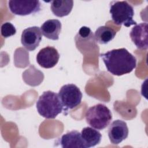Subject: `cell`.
Returning a JSON list of instances; mask_svg holds the SVG:
<instances>
[{
    "label": "cell",
    "mask_w": 148,
    "mask_h": 148,
    "mask_svg": "<svg viewBox=\"0 0 148 148\" xmlns=\"http://www.w3.org/2000/svg\"><path fill=\"white\" fill-rule=\"evenodd\" d=\"M100 57L107 71L113 75L121 76L131 73L136 66V59L126 49H113L102 53Z\"/></svg>",
    "instance_id": "6da1fadb"
},
{
    "label": "cell",
    "mask_w": 148,
    "mask_h": 148,
    "mask_svg": "<svg viewBox=\"0 0 148 148\" xmlns=\"http://www.w3.org/2000/svg\"><path fill=\"white\" fill-rule=\"evenodd\" d=\"M38 113L46 119H54L64 109L58 94L46 91L39 97L36 103Z\"/></svg>",
    "instance_id": "7a4b0ae2"
},
{
    "label": "cell",
    "mask_w": 148,
    "mask_h": 148,
    "mask_svg": "<svg viewBox=\"0 0 148 148\" xmlns=\"http://www.w3.org/2000/svg\"><path fill=\"white\" fill-rule=\"evenodd\" d=\"M85 117L86 122L91 127L102 130L109 125L112 115L111 111L106 105L98 103L87 109Z\"/></svg>",
    "instance_id": "3957f363"
},
{
    "label": "cell",
    "mask_w": 148,
    "mask_h": 148,
    "mask_svg": "<svg viewBox=\"0 0 148 148\" xmlns=\"http://www.w3.org/2000/svg\"><path fill=\"white\" fill-rule=\"evenodd\" d=\"M109 12L113 21L118 25H123L129 27L136 25V22L133 20V7L127 1H112L110 3Z\"/></svg>",
    "instance_id": "277c9868"
},
{
    "label": "cell",
    "mask_w": 148,
    "mask_h": 148,
    "mask_svg": "<svg viewBox=\"0 0 148 148\" xmlns=\"http://www.w3.org/2000/svg\"><path fill=\"white\" fill-rule=\"evenodd\" d=\"M58 94L64 110L76 108L80 104L82 99V93L80 90L74 84L62 86Z\"/></svg>",
    "instance_id": "5b68a950"
},
{
    "label": "cell",
    "mask_w": 148,
    "mask_h": 148,
    "mask_svg": "<svg viewBox=\"0 0 148 148\" xmlns=\"http://www.w3.org/2000/svg\"><path fill=\"white\" fill-rule=\"evenodd\" d=\"M10 12L18 16H27L39 12L41 4L39 1H13L8 2Z\"/></svg>",
    "instance_id": "8992f818"
},
{
    "label": "cell",
    "mask_w": 148,
    "mask_h": 148,
    "mask_svg": "<svg viewBox=\"0 0 148 148\" xmlns=\"http://www.w3.org/2000/svg\"><path fill=\"white\" fill-rule=\"evenodd\" d=\"M42 34L39 27L36 26L28 27L25 29L21 34V44L28 51H34L42 40Z\"/></svg>",
    "instance_id": "52a82bcc"
},
{
    "label": "cell",
    "mask_w": 148,
    "mask_h": 148,
    "mask_svg": "<svg viewBox=\"0 0 148 148\" xmlns=\"http://www.w3.org/2000/svg\"><path fill=\"white\" fill-rule=\"evenodd\" d=\"M36 58L40 66L49 69L54 67L58 63L60 54L55 47L48 46L39 50Z\"/></svg>",
    "instance_id": "ba28073f"
},
{
    "label": "cell",
    "mask_w": 148,
    "mask_h": 148,
    "mask_svg": "<svg viewBox=\"0 0 148 148\" xmlns=\"http://www.w3.org/2000/svg\"><path fill=\"white\" fill-rule=\"evenodd\" d=\"M128 136L127 123L121 120L113 121L108 128V136L113 145H119Z\"/></svg>",
    "instance_id": "9c48e42d"
},
{
    "label": "cell",
    "mask_w": 148,
    "mask_h": 148,
    "mask_svg": "<svg viewBox=\"0 0 148 148\" xmlns=\"http://www.w3.org/2000/svg\"><path fill=\"white\" fill-rule=\"evenodd\" d=\"M130 36L136 47L140 50L148 48L147 23H141L135 25L131 30Z\"/></svg>",
    "instance_id": "30bf717a"
},
{
    "label": "cell",
    "mask_w": 148,
    "mask_h": 148,
    "mask_svg": "<svg viewBox=\"0 0 148 148\" xmlns=\"http://www.w3.org/2000/svg\"><path fill=\"white\" fill-rule=\"evenodd\" d=\"M63 148H85L81 133L73 130L64 134L58 140Z\"/></svg>",
    "instance_id": "8fae6325"
},
{
    "label": "cell",
    "mask_w": 148,
    "mask_h": 148,
    "mask_svg": "<svg viewBox=\"0 0 148 148\" xmlns=\"http://www.w3.org/2000/svg\"><path fill=\"white\" fill-rule=\"evenodd\" d=\"M62 25L57 19H50L46 21L40 27L42 34L46 38L56 40L59 39V35L61 31Z\"/></svg>",
    "instance_id": "7c38bea8"
},
{
    "label": "cell",
    "mask_w": 148,
    "mask_h": 148,
    "mask_svg": "<svg viewBox=\"0 0 148 148\" xmlns=\"http://www.w3.org/2000/svg\"><path fill=\"white\" fill-rule=\"evenodd\" d=\"M81 136L84 142L85 148L94 147L101 142V134L92 127H87L82 129Z\"/></svg>",
    "instance_id": "4fadbf2b"
},
{
    "label": "cell",
    "mask_w": 148,
    "mask_h": 148,
    "mask_svg": "<svg viewBox=\"0 0 148 148\" xmlns=\"http://www.w3.org/2000/svg\"><path fill=\"white\" fill-rule=\"evenodd\" d=\"M72 0H56L51 1V10L53 13L60 17L68 16L73 8Z\"/></svg>",
    "instance_id": "5bb4252c"
},
{
    "label": "cell",
    "mask_w": 148,
    "mask_h": 148,
    "mask_svg": "<svg viewBox=\"0 0 148 148\" xmlns=\"http://www.w3.org/2000/svg\"><path fill=\"white\" fill-rule=\"evenodd\" d=\"M116 32L112 28L106 26H100L94 33L95 41L99 44H107L113 40Z\"/></svg>",
    "instance_id": "9a60e30c"
},
{
    "label": "cell",
    "mask_w": 148,
    "mask_h": 148,
    "mask_svg": "<svg viewBox=\"0 0 148 148\" xmlns=\"http://www.w3.org/2000/svg\"><path fill=\"white\" fill-rule=\"evenodd\" d=\"M1 35L5 38H9L16 34V29L15 27L10 22H6L2 24L1 28Z\"/></svg>",
    "instance_id": "2e32d148"
},
{
    "label": "cell",
    "mask_w": 148,
    "mask_h": 148,
    "mask_svg": "<svg viewBox=\"0 0 148 148\" xmlns=\"http://www.w3.org/2000/svg\"><path fill=\"white\" fill-rule=\"evenodd\" d=\"M91 34H92L91 29L88 27L84 26L82 27L79 31V36L83 38H87Z\"/></svg>",
    "instance_id": "e0dca14e"
}]
</instances>
